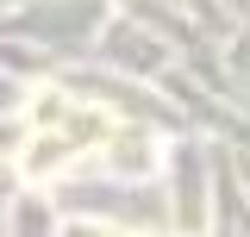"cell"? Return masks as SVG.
Returning <instances> with one entry per match:
<instances>
[{
  "label": "cell",
  "mask_w": 250,
  "mask_h": 237,
  "mask_svg": "<svg viewBox=\"0 0 250 237\" xmlns=\"http://www.w3.org/2000/svg\"><path fill=\"white\" fill-rule=\"evenodd\" d=\"M106 138H113V118L106 113L75 106L62 94H38V106H31V144H25V175L31 181L57 175L69 156H82L88 144H106Z\"/></svg>",
  "instance_id": "obj_1"
}]
</instances>
